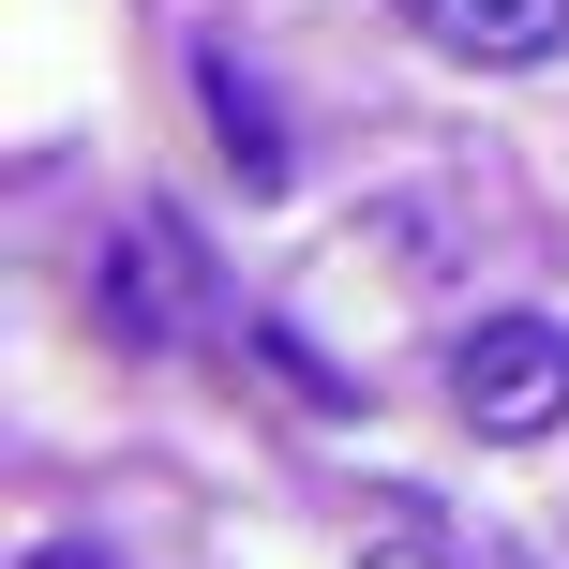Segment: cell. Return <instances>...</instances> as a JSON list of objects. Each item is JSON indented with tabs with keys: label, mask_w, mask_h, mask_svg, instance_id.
<instances>
[{
	"label": "cell",
	"mask_w": 569,
	"mask_h": 569,
	"mask_svg": "<svg viewBox=\"0 0 569 569\" xmlns=\"http://www.w3.org/2000/svg\"><path fill=\"white\" fill-rule=\"evenodd\" d=\"M450 405H465V435H495V450L569 435V330L555 315H480V330L450 345Z\"/></svg>",
	"instance_id": "6da1fadb"
},
{
	"label": "cell",
	"mask_w": 569,
	"mask_h": 569,
	"mask_svg": "<svg viewBox=\"0 0 569 569\" xmlns=\"http://www.w3.org/2000/svg\"><path fill=\"white\" fill-rule=\"evenodd\" d=\"M106 330L120 345H196L210 330V256H196V226L166 196L120 210V240H106Z\"/></svg>",
	"instance_id": "7a4b0ae2"
},
{
	"label": "cell",
	"mask_w": 569,
	"mask_h": 569,
	"mask_svg": "<svg viewBox=\"0 0 569 569\" xmlns=\"http://www.w3.org/2000/svg\"><path fill=\"white\" fill-rule=\"evenodd\" d=\"M420 46H450V60H480V76H525V60H555L569 46V0H390Z\"/></svg>",
	"instance_id": "3957f363"
},
{
	"label": "cell",
	"mask_w": 569,
	"mask_h": 569,
	"mask_svg": "<svg viewBox=\"0 0 569 569\" xmlns=\"http://www.w3.org/2000/svg\"><path fill=\"white\" fill-rule=\"evenodd\" d=\"M196 90H210V136L240 150V180H256V196H284V120H270V90L240 76V46H210V60H196Z\"/></svg>",
	"instance_id": "277c9868"
},
{
	"label": "cell",
	"mask_w": 569,
	"mask_h": 569,
	"mask_svg": "<svg viewBox=\"0 0 569 569\" xmlns=\"http://www.w3.org/2000/svg\"><path fill=\"white\" fill-rule=\"evenodd\" d=\"M375 569H435V555H375Z\"/></svg>",
	"instance_id": "5b68a950"
}]
</instances>
